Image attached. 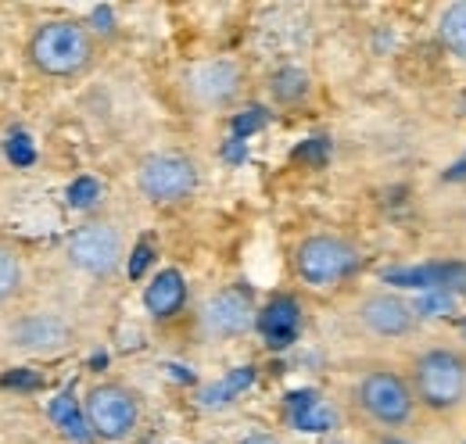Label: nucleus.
<instances>
[{
    "instance_id": "obj_1",
    "label": "nucleus",
    "mask_w": 466,
    "mask_h": 444,
    "mask_svg": "<svg viewBox=\"0 0 466 444\" xmlns=\"http://www.w3.org/2000/svg\"><path fill=\"white\" fill-rule=\"evenodd\" d=\"M412 394L434 412H452L466 401V358L452 348H427L412 358Z\"/></svg>"
},
{
    "instance_id": "obj_2",
    "label": "nucleus",
    "mask_w": 466,
    "mask_h": 444,
    "mask_svg": "<svg viewBox=\"0 0 466 444\" xmlns=\"http://www.w3.org/2000/svg\"><path fill=\"white\" fill-rule=\"evenodd\" d=\"M29 57L44 76H76L94 61V40L79 22H47L33 33Z\"/></svg>"
},
{
    "instance_id": "obj_3",
    "label": "nucleus",
    "mask_w": 466,
    "mask_h": 444,
    "mask_svg": "<svg viewBox=\"0 0 466 444\" xmlns=\"http://www.w3.org/2000/svg\"><path fill=\"white\" fill-rule=\"evenodd\" d=\"M355 405L362 416H370L377 427L399 430L416 416V394L402 373L395 369H370L355 384Z\"/></svg>"
},
{
    "instance_id": "obj_4",
    "label": "nucleus",
    "mask_w": 466,
    "mask_h": 444,
    "mask_svg": "<svg viewBox=\"0 0 466 444\" xmlns=\"http://www.w3.org/2000/svg\"><path fill=\"white\" fill-rule=\"evenodd\" d=\"M359 262H362L359 247L338 233L305 237L294 251V269L309 287H338L349 277H355Z\"/></svg>"
},
{
    "instance_id": "obj_5",
    "label": "nucleus",
    "mask_w": 466,
    "mask_h": 444,
    "mask_svg": "<svg viewBox=\"0 0 466 444\" xmlns=\"http://www.w3.org/2000/svg\"><path fill=\"white\" fill-rule=\"evenodd\" d=\"M90 434L101 441H126L140 423V401L122 384H97L83 401Z\"/></svg>"
},
{
    "instance_id": "obj_6",
    "label": "nucleus",
    "mask_w": 466,
    "mask_h": 444,
    "mask_svg": "<svg viewBox=\"0 0 466 444\" xmlns=\"http://www.w3.org/2000/svg\"><path fill=\"white\" fill-rule=\"evenodd\" d=\"M65 255L86 277H112L122 262V237L108 222H86L68 233Z\"/></svg>"
},
{
    "instance_id": "obj_7",
    "label": "nucleus",
    "mask_w": 466,
    "mask_h": 444,
    "mask_svg": "<svg viewBox=\"0 0 466 444\" xmlns=\"http://www.w3.org/2000/svg\"><path fill=\"white\" fill-rule=\"evenodd\" d=\"M140 194L155 205H176L198 190V168L183 155H151L137 172Z\"/></svg>"
},
{
    "instance_id": "obj_8",
    "label": "nucleus",
    "mask_w": 466,
    "mask_h": 444,
    "mask_svg": "<svg viewBox=\"0 0 466 444\" xmlns=\"http://www.w3.org/2000/svg\"><path fill=\"white\" fill-rule=\"evenodd\" d=\"M258 323L255 316V301L244 287H227V290H216L205 308H201V327L208 337H219V340H230L240 337Z\"/></svg>"
},
{
    "instance_id": "obj_9",
    "label": "nucleus",
    "mask_w": 466,
    "mask_h": 444,
    "mask_svg": "<svg viewBox=\"0 0 466 444\" xmlns=\"http://www.w3.org/2000/svg\"><path fill=\"white\" fill-rule=\"evenodd\" d=\"M355 319H359V327L366 333H373V337H388V340H395V337H409V333L416 330V308L402 301L399 294H366L362 301H359V308H355Z\"/></svg>"
},
{
    "instance_id": "obj_10",
    "label": "nucleus",
    "mask_w": 466,
    "mask_h": 444,
    "mask_svg": "<svg viewBox=\"0 0 466 444\" xmlns=\"http://www.w3.org/2000/svg\"><path fill=\"white\" fill-rule=\"evenodd\" d=\"M187 97L201 108H219L233 101V94L240 90V68L233 61L223 57H212V61H198L190 72H187Z\"/></svg>"
},
{
    "instance_id": "obj_11",
    "label": "nucleus",
    "mask_w": 466,
    "mask_h": 444,
    "mask_svg": "<svg viewBox=\"0 0 466 444\" xmlns=\"http://www.w3.org/2000/svg\"><path fill=\"white\" fill-rule=\"evenodd\" d=\"M301 327V308L291 298H277L258 312V330L266 337L269 348H288Z\"/></svg>"
},
{
    "instance_id": "obj_12",
    "label": "nucleus",
    "mask_w": 466,
    "mask_h": 444,
    "mask_svg": "<svg viewBox=\"0 0 466 444\" xmlns=\"http://www.w3.org/2000/svg\"><path fill=\"white\" fill-rule=\"evenodd\" d=\"M183 301H187V283L176 269H162L144 290V305H147V312L155 319H173L176 312L183 308Z\"/></svg>"
},
{
    "instance_id": "obj_13",
    "label": "nucleus",
    "mask_w": 466,
    "mask_h": 444,
    "mask_svg": "<svg viewBox=\"0 0 466 444\" xmlns=\"http://www.w3.org/2000/svg\"><path fill=\"white\" fill-rule=\"evenodd\" d=\"M291 419L298 430H309V434H323V430H330L338 423L334 409L319 394H312V390L291 394Z\"/></svg>"
},
{
    "instance_id": "obj_14",
    "label": "nucleus",
    "mask_w": 466,
    "mask_h": 444,
    "mask_svg": "<svg viewBox=\"0 0 466 444\" xmlns=\"http://www.w3.org/2000/svg\"><path fill=\"white\" fill-rule=\"evenodd\" d=\"M51 419L58 423V430L76 444H86L94 434H90V423H86V412L79 409V401L72 398V390H61L58 398L51 401Z\"/></svg>"
},
{
    "instance_id": "obj_15",
    "label": "nucleus",
    "mask_w": 466,
    "mask_h": 444,
    "mask_svg": "<svg viewBox=\"0 0 466 444\" xmlns=\"http://www.w3.org/2000/svg\"><path fill=\"white\" fill-rule=\"evenodd\" d=\"M438 33H441V44L449 47V55H456L460 61H466V0L445 7Z\"/></svg>"
},
{
    "instance_id": "obj_16",
    "label": "nucleus",
    "mask_w": 466,
    "mask_h": 444,
    "mask_svg": "<svg viewBox=\"0 0 466 444\" xmlns=\"http://www.w3.org/2000/svg\"><path fill=\"white\" fill-rule=\"evenodd\" d=\"M61 340H65V327L58 319H33L18 330L22 348H47V344H61Z\"/></svg>"
},
{
    "instance_id": "obj_17",
    "label": "nucleus",
    "mask_w": 466,
    "mask_h": 444,
    "mask_svg": "<svg viewBox=\"0 0 466 444\" xmlns=\"http://www.w3.org/2000/svg\"><path fill=\"white\" fill-rule=\"evenodd\" d=\"M251 380H255V369H251V366L233 369L223 384H216V388L205 390V405H227V401H230V398H237L244 388H251Z\"/></svg>"
},
{
    "instance_id": "obj_18",
    "label": "nucleus",
    "mask_w": 466,
    "mask_h": 444,
    "mask_svg": "<svg viewBox=\"0 0 466 444\" xmlns=\"http://www.w3.org/2000/svg\"><path fill=\"white\" fill-rule=\"evenodd\" d=\"M305 94H309V76H305V72H298V68H284V72H277V76H273V97H277V101L294 105V101H301Z\"/></svg>"
},
{
    "instance_id": "obj_19",
    "label": "nucleus",
    "mask_w": 466,
    "mask_h": 444,
    "mask_svg": "<svg viewBox=\"0 0 466 444\" xmlns=\"http://www.w3.org/2000/svg\"><path fill=\"white\" fill-rule=\"evenodd\" d=\"M97 197H101V183H97L94 176L72 179V187H68V205H72V208H94Z\"/></svg>"
},
{
    "instance_id": "obj_20",
    "label": "nucleus",
    "mask_w": 466,
    "mask_h": 444,
    "mask_svg": "<svg viewBox=\"0 0 466 444\" xmlns=\"http://www.w3.org/2000/svg\"><path fill=\"white\" fill-rule=\"evenodd\" d=\"M4 155L11 158V166H18V168H29L33 162H36L33 140H29L25 133H11V136H7V144H4Z\"/></svg>"
},
{
    "instance_id": "obj_21",
    "label": "nucleus",
    "mask_w": 466,
    "mask_h": 444,
    "mask_svg": "<svg viewBox=\"0 0 466 444\" xmlns=\"http://www.w3.org/2000/svg\"><path fill=\"white\" fill-rule=\"evenodd\" d=\"M18 283H22V266H18L15 251L0 247V298L15 294V290H18Z\"/></svg>"
},
{
    "instance_id": "obj_22",
    "label": "nucleus",
    "mask_w": 466,
    "mask_h": 444,
    "mask_svg": "<svg viewBox=\"0 0 466 444\" xmlns=\"http://www.w3.org/2000/svg\"><path fill=\"white\" fill-rule=\"evenodd\" d=\"M262 126H266V111L262 108H248L244 115L233 118V133H237V140H244L248 133H255V129H262Z\"/></svg>"
},
{
    "instance_id": "obj_23",
    "label": "nucleus",
    "mask_w": 466,
    "mask_h": 444,
    "mask_svg": "<svg viewBox=\"0 0 466 444\" xmlns=\"http://www.w3.org/2000/svg\"><path fill=\"white\" fill-rule=\"evenodd\" d=\"M0 384H4V388H18V390H36L44 380H40V373H33V369H11V373L0 377Z\"/></svg>"
},
{
    "instance_id": "obj_24",
    "label": "nucleus",
    "mask_w": 466,
    "mask_h": 444,
    "mask_svg": "<svg viewBox=\"0 0 466 444\" xmlns=\"http://www.w3.org/2000/svg\"><path fill=\"white\" fill-rule=\"evenodd\" d=\"M147 262H151V244H147V240H140V244L133 247V258H129V277H133V279L144 277Z\"/></svg>"
},
{
    "instance_id": "obj_25",
    "label": "nucleus",
    "mask_w": 466,
    "mask_h": 444,
    "mask_svg": "<svg viewBox=\"0 0 466 444\" xmlns=\"http://www.w3.org/2000/svg\"><path fill=\"white\" fill-rule=\"evenodd\" d=\"M294 155H298L301 162H323V158H327V140H323V136H316V140H309L305 147H298Z\"/></svg>"
},
{
    "instance_id": "obj_26",
    "label": "nucleus",
    "mask_w": 466,
    "mask_h": 444,
    "mask_svg": "<svg viewBox=\"0 0 466 444\" xmlns=\"http://www.w3.org/2000/svg\"><path fill=\"white\" fill-rule=\"evenodd\" d=\"M240 444H280L277 438H269V434H248Z\"/></svg>"
}]
</instances>
